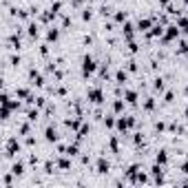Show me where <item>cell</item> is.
<instances>
[{
	"label": "cell",
	"instance_id": "obj_10",
	"mask_svg": "<svg viewBox=\"0 0 188 188\" xmlns=\"http://www.w3.org/2000/svg\"><path fill=\"white\" fill-rule=\"evenodd\" d=\"M155 89H157V91H162V89H164V80H162V78L155 80Z\"/></svg>",
	"mask_w": 188,
	"mask_h": 188
},
{
	"label": "cell",
	"instance_id": "obj_14",
	"mask_svg": "<svg viewBox=\"0 0 188 188\" xmlns=\"http://www.w3.org/2000/svg\"><path fill=\"white\" fill-rule=\"evenodd\" d=\"M60 168H69V159H60Z\"/></svg>",
	"mask_w": 188,
	"mask_h": 188
},
{
	"label": "cell",
	"instance_id": "obj_1",
	"mask_svg": "<svg viewBox=\"0 0 188 188\" xmlns=\"http://www.w3.org/2000/svg\"><path fill=\"white\" fill-rule=\"evenodd\" d=\"M82 69H84V75H89V73L95 71V62H93L91 55H84V60H82Z\"/></svg>",
	"mask_w": 188,
	"mask_h": 188
},
{
	"label": "cell",
	"instance_id": "obj_13",
	"mask_svg": "<svg viewBox=\"0 0 188 188\" xmlns=\"http://www.w3.org/2000/svg\"><path fill=\"white\" fill-rule=\"evenodd\" d=\"M135 98H137V95H135V93H133V91H129V93H126V100H129V102H131V104H133V102H135Z\"/></svg>",
	"mask_w": 188,
	"mask_h": 188
},
{
	"label": "cell",
	"instance_id": "obj_8",
	"mask_svg": "<svg viewBox=\"0 0 188 188\" xmlns=\"http://www.w3.org/2000/svg\"><path fill=\"white\" fill-rule=\"evenodd\" d=\"M11 173H13V175H22V173H25V170H22V164H13Z\"/></svg>",
	"mask_w": 188,
	"mask_h": 188
},
{
	"label": "cell",
	"instance_id": "obj_18",
	"mask_svg": "<svg viewBox=\"0 0 188 188\" xmlns=\"http://www.w3.org/2000/svg\"><path fill=\"white\" fill-rule=\"evenodd\" d=\"M186 115H188V109H186Z\"/></svg>",
	"mask_w": 188,
	"mask_h": 188
},
{
	"label": "cell",
	"instance_id": "obj_5",
	"mask_svg": "<svg viewBox=\"0 0 188 188\" xmlns=\"http://www.w3.org/2000/svg\"><path fill=\"white\" fill-rule=\"evenodd\" d=\"M177 35H179L177 27H168V35H166V40H173V38H177Z\"/></svg>",
	"mask_w": 188,
	"mask_h": 188
},
{
	"label": "cell",
	"instance_id": "obj_12",
	"mask_svg": "<svg viewBox=\"0 0 188 188\" xmlns=\"http://www.w3.org/2000/svg\"><path fill=\"white\" fill-rule=\"evenodd\" d=\"M148 27H151V20H142V22H139V29H148Z\"/></svg>",
	"mask_w": 188,
	"mask_h": 188
},
{
	"label": "cell",
	"instance_id": "obj_2",
	"mask_svg": "<svg viewBox=\"0 0 188 188\" xmlns=\"http://www.w3.org/2000/svg\"><path fill=\"white\" fill-rule=\"evenodd\" d=\"M18 139H9V144H7V155H16L18 153Z\"/></svg>",
	"mask_w": 188,
	"mask_h": 188
},
{
	"label": "cell",
	"instance_id": "obj_16",
	"mask_svg": "<svg viewBox=\"0 0 188 188\" xmlns=\"http://www.w3.org/2000/svg\"><path fill=\"white\" fill-rule=\"evenodd\" d=\"M29 33H31V35H35V33H38V27L31 25V27H29Z\"/></svg>",
	"mask_w": 188,
	"mask_h": 188
},
{
	"label": "cell",
	"instance_id": "obj_15",
	"mask_svg": "<svg viewBox=\"0 0 188 188\" xmlns=\"http://www.w3.org/2000/svg\"><path fill=\"white\" fill-rule=\"evenodd\" d=\"M55 38H58V31L51 29V31H49V40H55Z\"/></svg>",
	"mask_w": 188,
	"mask_h": 188
},
{
	"label": "cell",
	"instance_id": "obj_11",
	"mask_svg": "<svg viewBox=\"0 0 188 188\" xmlns=\"http://www.w3.org/2000/svg\"><path fill=\"white\" fill-rule=\"evenodd\" d=\"M124 80H126V73H124V71H117V82L124 84Z\"/></svg>",
	"mask_w": 188,
	"mask_h": 188
},
{
	"label": "cell",
	"instance_id": "obj_9",
	"mask_svg": "<svg viewBox=\"0 0 188 188\" xmlns=\"http://www.w3.org/2000/svg\"><path fill=\"white\" fill-rule=\"evenodd\" d=\"M64 153L69 155V157H73V155H78V146H69V148H66Z\"/></svg>",
	"mask_w": 188,
	"mask_h": 188
},
{
	"label": "cell",
	"instance_id": "obj_3",
	"mask_svg": "<svg viewBox=\"0 0 188 188\" xmlns=\"http://www.w3.org/2000/svg\"><path fill=\"white\" fill-rule=\"evenodd\" d=\"M98 173H109V162L106 159H100L98 162Z\"/></svg>",
	"mask_w": 188,
	"mask_h": 188
},
{
	"label": "cell",
	"instance_id": "obj_7",
	"mask_svg": "<svg viewBox=\"0 0 188 188\" xmlns=\"http://www.w3.org/2000/svg\"><path fill=\"white\" fill-rule=\"evenodd\" d=\"M166 159H168L166 151H159V153H157V164H162V166H164V164H166Z\"/></svg>",
	"mask_w": 188,
	"mask_h": 188
},
{
	"label": "cell",
	"instance_id": "obj_6",
	"mask_svg": "<svg viewBox=\"0 0 188 188\" xmlns=\"http://www.w3.org/2000/svg\"><path fill=\"white\" fill-rule=\"evenodd\" d=\"M47 139H49V142H55V139H58V133H55V129H47Z\"/></svg>",
	"mask_w": 188,
	"mask_h": 188
},
{
	"label": "cell",
	"instance_id": "obj_17",
	"mask_svg": "<svg viewBox=\"0 0 188 188\" xmlns=\"http://www.w3.org/2000/svg\"><path fill=\"white\" fill-rule=\"evenodd\" d=\"M182 170H184V173H188V162H186V164L182 166Z\"/></svg>",
	"mask_w": 188,
	"mask_h": 188
},
{
	"label": "cell",
	"instance_id": "obj_4",
	"mask_svg": "<svg viewBox=\"0 0 188 188\" xmlns=\"http://www.w3.org/2000/svg\"><path fill=\"white\" fill-rule=\"evenodd\" d=\"M89 100H93V102H100V100H102V91H100V89L91 91V93H89Z\"/></svg>",
	"mask_w": 188,
	"mask_h": 188
}]
</instances>
